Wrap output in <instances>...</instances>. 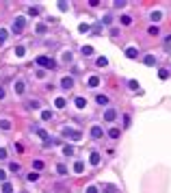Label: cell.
Returning a JSON list of instances; mask_svg holds the SVG:
<instances>
[{
    "instance_id": "obj_1",
    "label": "cell",
    "mask_w": 171,
    "mask_h": 193,
    "mask_svg": "<svg viewBox=\"0 0 171 193\" xmlns=\"http://www.w3.org/2000/svg\"><path fill=\"white\" fill-rule=\"evenodd\" d=\"M37 63L39 67H43V70H54L57 67V63H54V59H50V57H46V54H41V57H37Z\"/></svg>"
},
{
    "instance_id": "obj_2",
    "label": "cell",
    "mask_w": 171,
    "mask_h": 193,
    "mask_svg": "<svg viewBox=\"0 0 171 193\" xmlns=\"http://www.w3.org/2000/svg\"><path fill=\"white\" fill-rule=\"evenodd\" d=\"M63 135L69 137V139H74V141H80V139H83V135H80L76 128H65V130H63Z\"/></svg>"
},
{
    "instance_id": "obj_3",
    "label": "cell",
    "mask_w": 171,
    "mask_h": 193,
    "mask_svg": "<svg viewBox=\"0 0 171 193\" xmlns=\"http://www.w3.org/2000/svg\"><path fill=\"white\" fill-rule=\"evenodd\" d=\"M24 26H26V20H24V17H15V22H13V33H22Z\"/></svg>"
},
{
    "instance_id": "obj_4",
    "label": "cell",
    "mask_w": 171,
    "mask_h": 193,
    "mask_svg": "<svg viewBox=\"0 0 171 193\" xmlns=\"http://www.w3.org/2000/svg\"><path fill=\"white\" fill-rule=\"evenodd\" d=\"M126 57H128V59H137L139 57V48H134V46L126 48Z\"/></svg>"
},
{
    "instance_id": "obj_5",
    "label": "cell",
    "mask_w": 171,
    "mask_h": 193,
    "mask_svg": "<svg viewBox=\"0 0 171 193\" xmlns=\"http://www.w3.org/2000/svg\"><path fill=\"white\" fill-rule=\"evenodd\" d=\"M61 87H63V89H71V87H74V78L65 76V78L61 80Z\"/></svg>"
},
{
    "instance_id": "obj_6",
    "label": "cell",
    "mask_w": 171,
    "mask_h": 193,
    "mask_svg": "<svg viewBox=\"0 0 171 193\" xmlns=\"http://www.w3.org/2000/svg\"><path fill=\"white\" fill-rule=\"evenodd\" d=\"M100 161H102L100 152H91V156H89V163H91V165H100Z\"/></svg>"
},
{
    "instance_id": "obj_7",
    "label": "cell",
    "mask_w": 171,
    "mask_h": 193,
    "mask_svg": "<svg viewBox=\"0 0 171 193\" xmlns=\"http://www.w3.org/2000/svg\"><path fill=\"white\" fill-rule=\"evenodd\" d=\"M115 117H117V111H115V108H109V111L104 113V119H106V122H115Z\"/></svg>"
},
{
    "instance_id": "obj_8",
    "label": "cell",
    "mask_w": 171,
    "mask_h": 193,
    "mask_svg": "<svg viewBox=\"0 0 171 193\" xmlns=\"http://www.w3.org/2000/svg\"><path fill=\"white\" fill-rule=\"evenodd\" d=\"M102 135H104V130H102L100 126H93V128H91V137H93V139H100Z\"/></svg>"
},
{
    "instance_id": "obj_9",
    "label": "cell",
    "mask_w": 171,
    "mask_h": 193,
    "mask_svg": "<svg viewBox=\"0 0 171 193\" xmlns=\"http://www.w3.org/2000/svg\"><path fill=\"white\" fill-rule=\"evenodd\" d=\"M95 102L100 106H106V104H109V98H106L104 94H100V96H95Z\"/></svg>"
},
{
    "instance_id": "obj_10",
    "label": "cell",
    "mask_w": 171,
    "mask_h": 193,
    "mask_svg": "<svg viewBox=\"0 0 171 193\" xmlns=\"http://www.w3.org/2000/svg\"><path fill=\"white\" fill-rule=\"evenodd\" d=\"M95 65L97 67H106V65H109V59H106V57H97L95 59Z\"/></svg>"
},
{
    "instance_id": "obj_11",
    "label": "cell",
    "mask_w": 171,
    "mask_h": 193,
    "mask_svg": "<svg viewBox=\"0 0 171 193\" xmlns=\"http://www.w3.org/2000/svg\"><path fill=\"white\" fill-rule=\"evenodd\" d=\"M13 89H15V94H24V82H22V80H15Z\"/></svg>"
},
{
    "instance_id": "obj_12",
    "label": "cell",
    "mask_w": 171,
    "mask_h": 193,
    "mask_svg": "<svg viewBox=\"0 0 171 193\" xmlns=\"http://www.w3.org/2000/svg\"><path fill=\"white\" fill-rule=\"evenodd\" d=\"M63 154H65V156H74V145H63Z\"/></svg>"
},
{
    "instance_id": "obj_13",
    "label": "cell",
    "mask_w": 171,
    "mask_h": 193,
    "mask_svg": "<svg viewBox=\"0 0 171 193\" xmlns=\"http://www.w3.org/2000/svg\"><path fill=\"white\" fill-rule=\"evenodd\" d=\"M119 135H121L119 128H111V130H109V137H111V139H119Z\"/></svg>"
},
{
    "instance_id": "obj_14",
    "label": "cell",
    "mask_w": 171,
    "mask_h": 193,
    "mask_svg": "<svg viewBox=\"0 0 171 193\" xmlns=\"http://www.w3.org/2000/svg\"><path fill=\"white\" fill-rule=\"evenodd\" d=\"M26 180H28V182H37L39 180V171H30L28 176H26Z\"/></svg>"
},
{
    "instance_id": "obj_15",
    "label": "cell",
    "mask_w": 171,
    "mask_h": 193,
    "mask_svg": "<svg viewBox=\"0 0 171 193\" xmlns=\"http://www.w3.org/2000/svg\"><path fill=\"white\" fill-rule=\"evenodd\" d=\"M80 52H83V57H91L93 48H91V46H83V50H80Z\"/></svg>"
},
{
    "instance_id": "obj_16",
    "label": "cell",
    "mask_w": 171,
    "mask_h": 193,
    "mask_svg": "<svg viewBox=\"0 0 171 193\" xmlns=\"http://www.w3.org/2000/svg\"><path fill=\"white\" fill-rule=\"evenodd\" d=\"M22 169V165L20 163H9V171H13V174H17V171H20Z\"/></svg>"
},
{
    "instance_id": "obj_17",
    "label": "cell",
    "mask_w": 171,
    "mask_h": 193,
    "mask_svg": "<svg viewBox=\"0 0 171 193\" xmlns=\"http://www.w3.org/2000/svg\"><path fill=\"white\" fill-rule=\"evenodd\" d=\"M100 85V78L97 76H89V87H97Z\"/></svg>"
},
{
    "instance_id": "obj_18",
    "label": "cell",
    "mask_w": 171,
    "mask_h": 193,
    "mask_svg": "<svg viewBox=\"0 0 171 193\" xmlns=\"http://www.w3.org/2000/svg\"><path fill=\"white\" fill-rule=\"evenodd\" d=\"M54 106L57 108H65V98H57L54 100Z\"/></svg>"
},
{
    "instance_id": "obj_19",
    "label": "cell",
    "mask_w": 171,
    "mask_h": 193,
    "mask_svg": "<svg viewBox=\"0 0 171 193\" xmlns=\"http://www.w3.org/2000/svg\"><path fill=\"white\" fill-rule=\"evenodd\" d=\"M87 106V100L85 98H76V108H85Z\"/></svg>"
},
{
    "instance_id": "obj_20",
    "label": "cell",
    "mask_w": 171,
    "mask_h": 193,
    "mask_svg": "<svg viewBox=\"0 0 171 193\" xmlns=\"http://www.w3.org/2000/svg\"><path fill=\"white\" fill-rule=\"evenodd\" d=\"M74 171H76V174H83V171H85V163H80V161H78V163L74 165Z\"/></svg>"
},
{
    "instance_id": "obj_21",
    "label": "cell",
    "mask_w": 171,
    "mask_h": 193,
    "mask_svg": "<svg viewBox=\"0 0 171 193\" xmlns=\"http://www.w3.org/2000/svg\"><path fill=\"white\" fill-rule=\"evenodd\" d=\"M2 193H13V185H11V182H4V185H2Z\"/></svg>"
},
{
    "instance_id": "obj_22",
    "label": "cell",
    "mask_w": 171,
    "mask_h": 193,
    "mask_svg": "<svg viewBox=\"0 0 171 193\" xmlns=\"http://www.w3.org/2000/svg\"><path fill=\"white\" fill-rule=\"evenodd\" d=\"M33 169H35V171H41V169H43V161H35V163H33Z\"/></svg>"
},
{
    "instance_id": "obj_23",
    "label": "cell",
    "mask_w": 171,
    "mask_h": 193,
    "mask_svg": "<svg viewBox=\"0 0 171 193\" xmlns=\"http://www.w3.org/2000/svg\"><path fill=\"white\" fill-rule=\"evenodd\" d=\"M41 119H43V122H48V119H52V111H41Z\"/></svg>"
},
{
    "instance_id": "obj_24",
    "label": "cell",
    "mask_w": 171,
    "mask_h": 193,
    "mask_svg": "<svg viewBox=\"0 0 171 193\" xmlns=\"http://www.w3.org/2000/svg\"><path fill=\"white\" fill-rule=\"evenodd\" d=\"M143 61H145V65H154V63H156V59L152 57V54H147V57L143 59Z\"/></svg>"
},
{
    "instance_id": "obj_25",
    "label": "cell",
    "mask_w": 171,
    "mask_h": 193,
    "mask_svg": "<svg viewBox=\"0 0 171 193\" xmlns=\"http://www.w3.org/2000/svg\"><path fill=\"white\" fill-rule=\"evenodd\" d=\"M104 193H117V187L115 185H106L104 187Z\"/></svg>"
},
{
    "instance_id": "obj_26",
    "label": "cell",
    "mask_w": 171,
    "mask_h": 193,
    "mask_svg": "<svg viewBox=\"0 0 171 193\" xmlns=\"http://www.w3.org/2000/svg\"><path fill=\"white\" fill-rule=\"evenodd\" d=\"M121 24H123V26H130V24H132L130 15H121Z\"/></svg>"
},
{
    "instance_id": "obj_27",
    "label": "cell",
    "mask_w": 171,
    "mask_h": 193,
    "mask_svg": "<svg viewBox=\"0 0 171 193\" xmlns=\"http://www.w3.org/2000/svg\"><path fill=\"white\" fill-rule=\"evenodd\" d=\"M0 128H2V130H9V128H11V124H9L7 119H0Z\"/></svg>"
},
{
    "instance_id": "obj_28",
    "label": "cell",
    "mask_w": 171,
    "mask_h": 193,
    "mask_svg": "<svg viewBox=\"0 0 171 193\" xmlns=\"http://www.w3.org/2000/svg\"><path fill=\"white\" fill-rule=\"evenodd\" d=\"M57 171L61 174V176H65V174H67V167H65V165H57Z\"/></svg>"
},
{
    "instance_id": "obj_29",
    "label": "cell",
    "mask_w": 171,
    "mask_h": 193,
    "mask_svg": "<svg viewBox=\"0 0 171 193\" xmlns=\"http://www.w3.org/2000/svg\"><path fill=\"white\" fill-rule=\"evenodd\" d=\"M37 135L41 137L43 141H48V132H46V130H41V128H37Z\"/></svg>"
},
{
    "instance_id": "obj_30",
    "label": "cell",
    "mask_w": 171,
    "mask_h": 193,
    "mask_svg": "<svg viewBox=\"0 0 171 193\" xmlns=\"http://www.w3.org/2000/svg\"><path fill=\"white\" fill-rule=\"evenodd\" d=\"M28 15H33V17L39 15V7H30V9H28Z\"/></svg>"
},
{
    "instance_id": "obj_31",
    "label": "cell",
    "mask_w": 171,
    "mask_h": 193,
    "mask_svg": "<svg viewBox=\"0 0 171 193\" xmlns=\"http://www.w3.org/2000/svg\"><path fill=\"white\" fill-rule=\"evenodd\" d=\"M24 46H17V48H15V54H17V57H24Z\"/></svg>"
},
{
    "instance_id": "obj_32",
    "label": "cell",
    "mask_w": 171,
    "mask_h": 193,
    "mask_svg": "<svg viewBox=\"0 0 171 193\" xmlns=\"http://www.w3.org/2000/svg\"><path fill=\"white\" fill-rule=\"evenodd\" d=\"M4 41H7V31L0 28V43H4Z\"/></svg>"
},
{
    "instance_id": "obj_33",
    "label": "cell",
    "mask_w": 171,
    "mask_h": 193,
    "mask_svg": "<svg viewBox=\"0 0 171 193\" xmlns=\"http://www.w3.org/2000/svg\"><path fill=\"white\" fill-rule=\"evenodd\" d=\"M87 193H100V189H97L95 185H91V187H87Z\"/></svg>"
},
{
    "instance_id": "obj_34",
    "label": "cell",
    "mask_w": 171,
    "mask_h": 193,
    "mask_svg": "<svg viewBox=\"0 0 171 193\" xmlns=\"http://www.w3.org/2000/svg\"><path fill=\"white\" fill-rule=\"evenodd\" d=\"M158 76L165 80V78H169V72H167V70H160V72H158Z\"/></svg>"
},
{
    "instance_id": "obj_35",
    "label": "cell",
    "mask_w": 171,
    "mask_h": 193,
    "mask_svg": "<svg viewBox=\"0 0 171 193\" xmlns=\"http://www.w3.org/2000/svg\"><path fill=\"white\" fill-rule=\"evenodd\" d=\"M46 31H48V28H46V24H39V26H37V33H39V35H43Z\"/></svg>"
},
{
    "instance_id": "obj_36",
    "label": "cell",
    "mask_w": 171,
    "mask_h": 193,
    "mask_svg": "<svg viewBox=\"0 0 171 193\" xmlns=\"http://www.w3.org/2000/svg\"><path fill=\"white\" fill-rule=\"evenodd\" d=\"M158 33H160L158 26H149V35H158Z\"/></svg>"
},
{
    "instance_id": "obj_37",
    "label": "cell",
    "mask_w": 171,
    "mask_h": 193,
    "mask_svg": "<svg viewBox=\"0 0 171 193\" xmlns=\"http://www.w3.org/2000/svg\"><path fill=\"white\" fill-rule=\"evenodd\" d=\"M26 106H28V108H39V102H37V100H33V102H28Z\"/></svg>"
},
{
    "instance_id": "obj_38",
    "label": "cell",
    "mask_w": 171,
    "mask_h": 193,
    "mask_svg": "<svg viewBox=\"0 0 171 193\" xmlns=\"http://www.w3.org/2000/svg\"><path fill=\"white\" fill-rule=\"evenodd\" d=\"M128 87H130V89H139V82H137V80H130Z\"/></svg>"
},
{
    "instance_id": "obj_39",
    "label": "cell",
    "mask_w": 171,
    "mask_h": 193,
    "mask_svg": "<svg viewBox=\"0 0 171 193\" xmlns=\"http://www.w3.org/2000/svg\"><path fill=\"white\" fill-rule=\"evenodd\" d=\"M152 20L158 22V20H160V11H154V13H152Z\"/></svg>"
},
{
    "instance_id": "obj_40",
    "label": "cell",
    "mask_w": 171,
    "mask_h": 193,
    "mask_svg": "<svg viewBox=\"0 0 171 193\" xmlns=\"http://www.w3.org/2000/svg\"><path fill=\"white\" fill-rule=\"evenodd\" d=\"M15 152H24V145L22 143H15Z\"/></svg>"
},
{
    "instance_id": "obj_41",
    "label": "cell",
    "mask_w": 171,
    "mask_h": 193,
    "mask_svg": "<svg viewBox=\"0 0 171 193\" xmlns=\"http://www.w3.org/2000/svg\"><path fill=\"white\" fill-rule=\"evenodd\" d=\"M7 159V150H0V161H4Z\"/></svg>"
},
{
    "instance_id": "obj_42",
    "label": "cell",
    "mask_w": 171,
    "mask_h": 193,
    "mask_svg": "<svg viewBox=\"0 0 171 193\" xmlns=\"http://www.w3.org/2000/svg\"><path fill=\"white\" fill-rule=\"evenodd\" d=\"M4 176H7V174H4V169H0V180H4Z\"/></svg>"
},
{
    "instance_id": "obj_43",
    "label": "cell",
    "mask_w": 171,
    "mask_h": 193,
    "mask_svg": "<svg viewBox=\"0 0 171 193\" xmlns=\"http://www.w3.org/2000/svg\"><path fill=\"white\" fill-rule=\"evenodd\" d=\"M2 98H4V89H2V87H0V100H2Z\"/></svg>"
}]
</instances>
